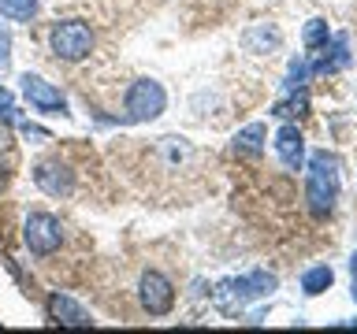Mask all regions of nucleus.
<instances>
[{
	"mask_svg": "<svg viewBox=\"0 0 357 334\" xmlns=\"http://www.w3.org/2000/svg\"><path fill=\"white\" fill-rule=\"evenodd\" d=\"M49 319L60 323V327H93V316H89L75 297L60 294V289L49 294Z\"/></svg>",
	"mask_w": 357,
	"mask_h": 334,
	"instance_id": "nucleus-10",
	"label": "nucleus"
},
{
	"mask_svg": "<svg viewBox=\"0 0 357 334\" xmlns=\"http://www.w3.org/2000/svg\"><path fill=\"white\" fill-rule=\"evenodd\" d=\"M350 271H354V278H357V253L350 256Z\"/></svg>",
	"mask_w": 357,
	"mask_h": 334,
	"instance_id": "nucleus-22",
	"label": "nucleus"
},
{
	"mask_svg": "<svg viewBox=\"0 0 357 334\" xmlns=\"http://www.w3.org/2000/svg\"><path fill=\"white\" fill-rule=\"evenodd\" d=\"M331 283H335V271H331L328 264H317V267H309V271L301 275V294H305V297H317V294H324Z\"/></svg>",
	"mask_w": 357,
	"mask_h": 334,
	"instance_id": "nucleus-14",
	"label": "nucleus"
},
{
	"mask_svg": "<svg viewBox=\"0 0 357 334\" xmlns=\"http://www.w3.org/2000/svg\"><path fill=\"white\" fill-rule=\"evenodd\" d=\"M275 152H279L287 171H301L305 167V138H301V130L294 122H283L275 130Z\"/></svg>",
	"mask_w": 357,
	"mask_h": 334,
	"instance_id": "nucleus-9",
	"label": "nucleus"
},
{
	"mask_svg": "<svg viewBox=\"0 0 357 334\" xmlns=\"http://www.w3.org/2000/svg\"><path fill=\"white\" fill-rule=\"evenodd\" d=\"M279 41L283 38H279V30L272 22H253V26L242 33V45L250 52H272V49H279Z\"/></svg>",
	"mask_w": 357,
	"mask_h": 334,
	"instance_id": "nucleus-12",
	"label": "nucleus"
},
{
	"mask_svg": "<svg viewBox=\"0 0 357 334\" xmlns=\"http://www.w3.org/2000/svg\"><path fill=\"white\" fill-rule=\"evenodd\" d=\"M305 200L317 219H328L339 200V160L331 152H312L305 171Z\"/></svg>",
	"mask_w": 357,
	"mask_h": 334,
	"instance_id": "nucleus-1",
	"label": "nucleus"
},
{
	"mask_svg": "<svg viewBox=\"0 0 357 334\" xmlns=\"http://www.w3.org/2000/svg\"><path fill=\"white\" fill-rule=\"evenodd\" d=\"M350 63H354L350 38H346V33H335V38H328V45H324V56L312 63V74H335V71H346Z\"/></svg>",
	"mask_w": 357,
	"mask_h": 334,
	"instance_id": "nucleus-11",
	"label": "nucleus"
},
{
	"mask_svg": "<svg viewBox=\"0 0 357 334\" xmlns=\"http://www.w3.org/2000/svg\"><path fill=\"white\" fill-rule=\"evenodd\" d=\"M22 241L33 256H52L63 245V227L60 219L49 216V212H30L26 223H22Z\"/></svg>",
	"mask_w": 357,
	"mask_h": 334,
	"instance_id": "nucleus-5",
	"label": "nucleus"
},
{
	"mask_svg": "<svg viewBox=\"0 0 357 334\" xmlns=\"http://www.w3.org/2000/svg\"><path fill=\"white\" fill-rule=\"evenodd\" d=\"M123 108H127V119H130V122H153V119L164 116L167 93H164L160 82H153V78H138V82L127 89Z\"/></svg>",
	"mask_w": 357,
	"mask_h": 334,
	"instance_id": "nucleus-4",
	"label": "nucleus"
},
{
	"mask_svg": "<svg viewBox=\"0 0 357 334\" xmlns=\"http://www.w3.org/2000/svg\"><path fill=\"white\" fill-rule=\"evenodd\" d=\"M11 67V30L0 22V71H8Z\"/></svg>",
	"mask_w": 357,
	"mask_h": 334,
	"instance_id": "nucleus-19",
	"label": "nucleus"
},
{
	"mask_svg": "<svg viewBox=\"0 0 357 334\" xmlns=\"http://www.w3.org/2000/svg\"><path fill=\"white\" fill-rule=\"evenodd\" d=\"M354 301H357V278H354Z\"/></svg>",
	"mask_w": 357,
	"mask_h": 334,
	"instance_id": "nucleus-23",
	"label": "nucleus"
},
{
	"mask_svg": "<svg viewBox=\"0 0 357 334\" xmlns=\"http://www.w3.org/2000/svg\"><path fill=\"white\" fill-rule=\"evenodd\" d=\"M33 182H38V189L49 197H67L75 189V171L60 160H49V164L33 167Z\"/></svg>",
	"mask_w": 357,
	"mask_h": 334,
	"instance_id": "nucleus-8",
	"label": "nucleus"
},
{
	"mask_svg": "<svg viewBox=\"0 0 357 334\" xmlns=\"http://www.w3.org/2000/svg\"><path fill=\"white\" fill-rule=\"evenodd\" d=\"M49 49H52L56 60L78 63V60H86V56L93 52V30H89V22H82V19L56 22V26L49 30Z\"/></svg>",
	"mask_w": 357,
	"mask_h": 334,
	"instance_id": "nucleus-3",
	"label": "nucleus"
},
{
	"mask_svg": "<svg viewBox=\"0 0 357 334\" xmlns=\"http://www.w3.org/2000/svg\"><path fill=\"white\" fill-rule=\"evenodd\" d=\"M0 119L4 122L15 119V97H11V89H4V86H0Z\"/></svg>",
	"mask_w": 357,
	"mask_h": 334,
	"instance_id": "nucleus-20",
	"label": "nucleus"
},
{
	"mask_svg": "<svg viewBox=\"0 0 357 334\" xmlns=\"http://www.w3.org/2000/svg\"><path fill=\"white\" fill-rule=\"evenodd\" d=\"M305 111H309V93H305V89H298V93H290V100H279V104L272 108V116L275 119H301V116H305Z\"/></svg>",
	"mask_w": 357,
	"mask_h": 334,
	"instance_id": "nucleus-15",
	"label": "nucleus"
},
{
	"mask_svg": "<svg viewBox=\"0 0 357 334\" xmlns=\"http://www.w3.org/2000/svg\"><path fill=\"white\" fill-rule=\"evenodd\" d=\"M279 286V278L272 271H253V275H242V278H227V283L216 286V308L223 312H238L245 308L250 301H261V297H272V289Z\"/></svg>",
	"mask_w": 357,
	"mask_h": 334,
	"instance_id": "nucleus-2",
	"label": "nucleus"
},
{
	"mask_svg": "<svg viewBox=\"0 0 357 334\" xmlns=\"http://www.w3.org/2000/svg\"><path fill=\"white\" fill-rule=\"evenodd\" d=\"M331 38V30H328V22L324 19H309L305 22V30H301V41H305V49H324Z\"/></svg>",
	"mask_w": 357,
	"mask_h": 334,
	"instance_id": "nucleus-18",
	"label": "nucleus"
},
{
	"mask_svg": "<svg viewBox=\"0 0 357 334\" xmlns=\"http://www.w3.org/2000/svg\"><path fill=\"white\" fill-rule=\"evenodd\" d=\"M309 74H312V63L305 60V56H298V60H290V71H287V93H298V89H305L309 82Z\"/></svg>",
	"mask_w": 357,
	"mask_h": 334,
	"instance_id": "nucleus-17",
	"label": "nucleus"
},
{
	"mask_svg": "<svg viewBox=\"0 0 357 334\" xmlns=\"http://www.w3.org/2000/svg\"><path fill=\"white\" fill-rule=\"evenodd\" d=\"M264 138H268L264 122H250L245 130L234 134V152L238 156H261L264 152Z\"/></svg>",
	"mask_w": 357,
	"mask_h": 334,
	"instance_id": "nucleus-13",
	"label": "nucleus"
},
{
	"mask_svg": "<svg viewBox=\"0 0 357 334\" xmlns=\"http://www.w3.org/2000/svg\"><path fill=\"white\" fill-rule=\"evenodd\" d=\"M22 138H26V141H33V145H45V141H52L49 138V130H41V127H30V122H22Z\"/></svg>",
	"mask_w": 357,
	"mask_h": 334,
	"instance_id": "nucleus-21",
	"label": "nucleus"
},
{
	"mask_svg": "<svg viewBox=\"0 0 357 334\" xmlns=\"http://www.w3.org/2000/svg\"><path fill=\"white\" fill-rule=\"evenodd\" d=\"M138 301H142V308L149 312V316H167L175 305V286H172V278L160 275V271H145L138 278Z\"/></svg>",
	"mask_w": 357,
	"mask_h": 334,
	"instance_id": "nucleus-6",
	"label": "nucleus"
},
{
	"mask_svg": "<svg viewBox=\"0 0 357 334\" xmlns=\"http://www.w3.org/2000/svg\"><path fill=\"white\" fill-rule=\"evenodd\" d=\"M0 15L11 22H30L38 15V0H0Z\"/></svg>",
	"mask_w": 357,
	"mask_h": 334,
	"instance_id": "nucleus-16",
	"label": "nucleus"
},
{
	"mask_svg": "<svg viewBox=\"0 0 357 334\" xmlns=\"http://www.w3.org/2000/svg\"><path fill=\"white\" fill-rule=\"evenodd\" d=\"M19 82H22V97H26L38 111H45V116H67V97L52 82H45L41 74H30V71L22 74Z\"/></svg>",
	"mask_w": 357,
	"mask_h": 334,
	"instance_id": "nucleus-7",
	"label": "nucleus"
}]
</instances>
